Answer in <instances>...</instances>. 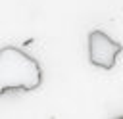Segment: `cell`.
<instances>
[{"label":"cell","mask_w":123,"mask_h":119,"mask_svg":"<svg viewBox=\"0 0 123 119\" xmlns=\"http://www.w3.org/2000/svg\"><path fill=\"white\" fill-rule=\"evenodd\" d=\"M42 83L38 61L15 46L0 48V94L8 90H35Z\"/></svg>","instance_id":"cell-1"},{"label":"cell","mask_w":123,"mask_h":119,"mask_svg":"<svg viewBox=\"0 0 123 119\" xmlns=\"http://www.w3.org/2000/svg\"><path fill=\"white\" fill-rule=\"evenodd\" d=\"M123 46L108 36L104 31H90L88 33V58L90 63L102 69H111L115 65L117 56L121 54Z\"/></svg>","instance_id":"cell-2"}]
</instances>
